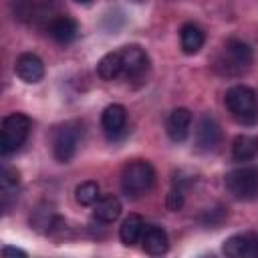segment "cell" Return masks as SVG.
I'll list each match as a JSON object with an SVG mask.
<instances>
[{
	"instance_id": "cell-1",
	"label": "cell",
	"mask_w": 258,
	"mask_h": 258,
	"mask_svg": "<svg viewBox=\"0 0 258 258\" xmlns=\"http://www.w3.org/2000/svg\"><path fill=\"white\" fill-rule=\"evenodd\" d=\"M119 183H121V191L129 200H139L151 191L155 183V169L149 161L143 159L129 161L121 171Z\"/></svg>"
},
{
	"instance_id": "cell-2",
	"label": "cell",
	"mask_w": 258,
	"mask_h": 258,
	"mask_svg": "<svg viewBox=\"0 0 258 258\" xmlns=\"http://www.w3.org/2000/svg\"><path fill=\"white\" fill-rule=\"evenodd\" d=\"M224 105L230 115L242 125L258 123V95L246 85H234L224 95Z\"/></svg>"
},
{
	"instance_id": "cell-3",
	"label": "cell",
	"mask_w": 258,
	"mask_h": 258,
	"mask_svg": "<svg viewBox=\"0 0 258 258\" xmlns=\"http://www.w3.org/2000/svg\"><path fill=\"white\" fill-rule=\"evenodd\" d=\"M83 139V123L81 121H67L58 125L52 133V155L56 161L67 163L75 157L79 143Z\"/></svg>"
},
{
	"instance_id": "cell-4",
	"label": "cell",
	"mask_w": 258,
	"mask_h": 258,
	"mask_svg": "<svg viewBox=\"0 0 258 258\" xmlns=\"http://www.w3.org/2000/svg\"><path fill=\"white\" fill-rule=\"evenodd\" d=\"M224 185L228 194L236 200H254L258 196V167L256 165H242L226 173Z\"/></svg>"
},
{
	"instance_id": "cell-5",
	"label": "cell",
	"mask_w": 258,
	"mask_h": 258,
	"mask_svg": "<svg viewBox=\"0 0 258 258\" xmlns=\"http://www.w3.org/2000/svg\"><path fill=\"white\" fill-rule=\"evenodd\" d=\"M30 133V119L24 113H10L2 119V141L0 151L2 155H10L18 151Z\"/></svg>"
},
{
	"instance_id": "cell-6",
	"label": "cell",
	"mask_w": 258,
	"mask_h": 258,
	"mask_svg": "<svg viewBox=\"0 0 258 258\" xmlns=\"http://www.w3.org/2000/svg\"><path fill=\"white\" fill-rule=\"evenodd\" d=\"M252 62V48L244 40L230 38L224 44V56L218 58L216 69H222L226 75H238L246 71Z\"/></svg>"
},
{
	"instance_id": "cell-7",
	"label": "cell",
	"mask_w": 258,
	"mask_h": 258,
	"mask_svg": "<svg viewBox=\"0 0 258 258\" xmlns=\"http://www.w3.org/2000/svg\"><path fill=\"white\" fill-rule=\"evenodd\" d=\"M121 52V77L133 81L147 73L149 69V56L147 52L137 44H127L119 48Z\"/></svg>"
},
{
	"instance_id": "cell-8",
	"label": "cell",
	"mask_w": 258,
	"mask_h": 258,
	"mask_svg": "<svg viewBox=\"0 0 258 258\" xmlns=\"http://www.w3.org/2000/svg\"><path fill=\"white\" fill-rule=\"evenodd\" d=\"M226 256L232 258H258V234L244 232L230 236L222 246Z\"/></svg>"
},
{
	"instance_id": "cell-9",
	"label": "cell",
	"mask_w": 258,
	"mask_h": 258,
	"mask_svg": "<svg viewBox=\"0 0 258 258\" xmlns=\"http://www.w3.org/2000/svg\"><path fill=\"white\" fill-rule=\"evenodd\" d=\"M222 143V129L212 115H202L196 127V145L200 151H214Z\"/></svg>"
},
{
	"instance_id": "cell-10",
	"label": "cell",
	"mask_w": 258,
	"mask_h": 258,
	"mask_svg": "<svg viewBox=\"0 0 258 258\" xmlns=\"http://www.w3.org/2000/svg\"><path fill=\"white\" fill-rule=\"evenodd\" d=\"M101 127L109 139H117L125 133L127 127V109L119 103H113L101 113Z\"/></svg>"
},
{
	"instance_id": "cell-11",
	"label": "cell",
	"mask_w": 258,
	"mask_h": 258,
	"mask_svg": "<svg viewBox=\"0 0 258 258\" xmlns=\"http://www.w3.org/2000/svg\"><path fill=\"white\" fill-rule=\"evenodd\" d=\"M14 73L18 75L20 81L34 85L44 77V62L34 52H22L14 62Z\"/></svg>"
},
{
	"instance_id": "cell-12",
	"label": "cell",
	"mask_w": 258,
	"mask_h": 258,
	"mask_svg": "<svg viewBox=\"0 0 258 258\" xmlns=\"http://www.w3.org/2000/svg\"><path fill=\"white\" fill-rule=\"evenodd\" d=\"M189 127H191V113L185 107L173 109L165 121V131L173 143H183L189 135Z\"/></svg>"
},
{
	"instance_id": "cell-13",
	"label": "cell",
	"mask_w": 258,
	"mask_h": 258,
	"mask_svg": "<svg viewBox=\"0 0 258 258\" xmlns=\"http://www.w3.org/2000/svg\"><path fill=\"white\" fill-rule=\"evenodd\" d=\"M46 30H48V36H50L54 42H58V44H69V42H73V40L79 36V22H77L75 18H71V16L60 14V16H54V18L48 22Z\"/></svg>"
},
{
	"instance_id": "cell-14",
	"label": "cell",
	"mask_w": 258,
	"mask_h": 258,
	"mask_svg": "<svg viewBox=\"0 0 258 258\" xmlns=\"http://www.w3.org/2000/svg\"><path fill=\"white\" fill-rule=\"evenodd\" d=\"M139 242L143 246V252L149 256H161L169 250V238H167L165 230L159 226H147L145 224V230H143Z\"/></svg>"
},
{
	"instance_id": "cell-15",
	"label": "cell",
	"mask_w": 258,
	"mask_h": 258,
	"mask_svg": "<svg viewBox=\"0 0 258 258\" xmlns=\"http://www.w3.org/2000/svg\"><path fill=\"white\" fill-rule=\"evenodd\" d=\"M121 202L117 196L113 194H107V196H101L95 204H93V218L101 224H113L119 216H121Z\"/></svg>"
},
{
	"instance_id": "cell-16",
	"label": "cell",
	"mask_w": 258,
	"mask_h": 258,
	"mask_svg": "<svg viewBox=\"0 0 258 258\" xmlns=\"http://www.w3.org/2000/svg\"><path fill=\"white\" fill-rule=\"evenodd\" d=\"M18 183H20V175L14 167L4 165L2 173H0V198H2V210L4 214L10 210L12 200H16V191H18Z\"/></svg>"
},
{
	"instance_id": "cell-17",
	"label": "cell",
	"mask_w": 258,
	"mask_h": 258,
	"mask_svg": "<svg viewBox=\"0 0 258 258\" xmlns=\"http://www.w3.org/2000/svg\"><path fill=\"white\" fill-rule=\"evenodd\" d=\"M204 42H206V34H204V30L198 24L187 22V24L181 26V30H179V44H181V50L185 54L200 52V48L204 46Z\"/></svg>"
},
{
	"instance_id": "cell-18",
	"label": "cell",
	"mask_w": 258,
	"mask_h": 258,
	"mask_svg": "<svg viewBox=\"0 0 258 258\" xmlns=\"http://www.w3.org/2000/svg\"><path fill=\"white\" fill-rule=\"evenodd\" d=\"M143 230H145L143 218L137 216V214H129V216L121 222V226H119V238H121V242H123L125 246H135V244L141 240Z\"/></svg>"
},
{
	"instance_id": "cell-19",
	"label": "cell",
	"mask_w": 258,
	"mask_h": 258,
	"mask_svg": "<svg viewBox=\"0 0 258 258\" xmlns=\"http://www.w3.org/2000/svg\"><path fill=\"white\" fill-rule=\"evenodd\" d=\"M258 155V137L256 135H238L232 141V157L234 161H250Z\"/></svg>"
},
{
	"instance_id": "cell-20",
	"label": "cell",
	"mask_w": 258,
	"mask_h": 258,
	"mask_svg": "<svg viewBox=\"0 0 258 258\" xmlns=\"http://www.w3.org/2000/svg\"><path fill=\"white\" fill-rule=\"evenodd\" d=\"M97 75L103 81H115L117 77H121V52L113 50L101 56V60L97 62Z\"/></svg>"
},
{
	"instance_id": "cell-21",
	"label": "cell",
	"mask_w": 258,
	"mask_h": 258,
	"mask_svg": "<svg viewBox=\"0 0 258 258\" xmlns=\"http://www.w3.org/2000/svg\"><path fill=\"white\" fill-rule=\"evenodd\" d=\"M60 220L56 218V214L52 212V210H48V208H36L34 210V216L30 218V224L38 230V232H44V234H50L54 228H58L56 224H58Z\"/></svg>"
},
{
	"instance_id": "cell-22",
	"label": "cell",
	"mask_w": 258,
	"mask_h": 258,
	"mask_svg": "<svg viewBox=\"0 0 258 258\" xmlns=\"http://www.w3.org/2000/svg\"><path fill=\"white\" fill-rule=\"evenodd\" d=\"M99 198H101V194H99L97 181H83V183H79L77 189H75V200H77L81 206H93Z\"/></svg>"
},
{
	"instance_id": "cell-23",
	"label": "cell",
	"mask_w": 258,
	"mask_h": 258,
	"mask_svg": "<svg viewBox=\"0 0 258 258\" xmlns=\"http://www.w3.org/2000/svg\"><path fill=\"white\" fill-rule=\"evenodd\" d=\"M12 12L20 22H30L34 20V16H38L34 0H12Z\"/></svg>"
},
{
	"instance_id": "cell-24",
	"label": "cell",
	"mask_w": 258,
	"mask_h": 258,
	"mask_svg": "<svg viewBox=\"0 0 258 258\" xmlns=\"http://www.w3.org/2000/svg\"><path fill=\"white\" fill-rule=\"evenodd\" d=\"M165 206H167V210H171V212L181 210V206H183V191H181V187H171V189H169V194H167V198H165Z\"/></svg>"
},
{
	"instance_id": "cell-25",
	"label": "cell",
	"mask_w": 258,
	"mask_h": 258,
	"mask_svg": "<svg viewBox=\"0 0 258 258\" xmlns=\"http://www.w3.org/2000/svg\"><path fill=\"white\" fill-rule=\"evenodd\" d=\"M224 218H226L224 208H216V210H206V214L202 216V222L206 226H218V224H222Z\"/></svg>"
},
{
	"instance_id": "cell-26",
	"label": "cell",
	"mask_w": 258,
	"mask_h": 258,
	"mask_svg": "<svg viewBox=\"0 0 258 258\" xmlns=\"http://www.w3.org/2000/svg\"><path fill=\"white\" fill-rule=\"evenodd\" d=\"M2 254H4V256H20V258H24V256H26V252H24V250L14 248V246H4V248H2Z\"/></svg>"
},
{
	"instance_id": "cell-27",
	"label": "cell",
	"mask_w": 258,
	"mask_h": 258,
	"mask_svg": "<svg viewBox=\"0 0 258 258\" xmlns=\"http://www.w3.org/2000/svg\"><path fill=\"white\" fill-rule=\"evenodd\" d=\"M77 2H81V4H87V2H91V0H77Z\"/></svg>"
}]
</instances>
